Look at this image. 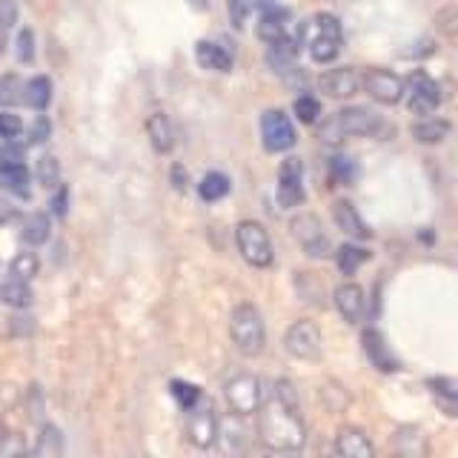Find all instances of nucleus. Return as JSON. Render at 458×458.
<instances>
[{
  "label": "nucleus",
  "mask_w": 458,
  "mask_h": 458,
  "mask_svg": "<svg viewBox=\"0 0 458 458\" xmlns=\"http://www.w3.org/2000/svg\"><path fill=\"white\" fill-rule=\"evenodd\" d=\"M186 181H190V178H186V169H183L181 164L172 166V186H175L178 192H183V190H186Z\"/></svg>",
  "instance_id": "nucleus-43"
},
{
  "label": "nucleus",
  "mask_w": 458,
  "mask_h": 458,
  "mask_svg": "<svg viewBox=\"0 0 458 458\" xmlns=\"http://www.w3.org/2000/svg\"><path fill=\"white\" fill-rule=\"evenodd\" d=\"M367 258H369L367 250L355 247V243H344V247H338V252H335V264H338V269L344 272V276H352V272L361 267Z\"/></svg>",
  "instance_id": "nucleus-27"
},
{
  "label": "nucleus",
  "mask_w": 458,
  "mask_h": 458,
  "mask_svg": "<svg viewBox=\"0 0 458 458\" xmlns=\"http://www.w3.org/2000/svg\"><path fill=\"white\" fill-rule=\"evenodd\" d=\"M35 57V32L32 29H21L18 32V61L29 64Z\"/></svg>",
  "instance_id": "nucleus-39"
},
{
  "label": "nucleus",
  "mask_w": 458,
  "mask_h": 458,
  "mask_svg": "<svg viewBox=\"0 0 458 458\" xmlns=\"http://www.w3.org/2000/svg\"><path fill=\"white\" fill-rule=\"evenodd\" d=\"M235 243H238V252L243 255V261L264 269L272 264V241L269 233L264 229V224L258 221H241L235 226Z\"/></svg>",
  "instance_id": "nucleus-4"
},
{
  "label": "nucleus",
  "mask_w": 458,
  "mask_h": 458,
  "mask_svg": "<svg viewBox=\"0 0 458 458\" xmlns=\"http://www.w3.org/2000/svg\"><path fill=\"white\" fill-rule=\"evenodd\" d=\"M278 204L284 209L304 204V166L298 157H286L278 169Z\"/></svg>",
  "instance_id": "nucleus-12"
},
{
  "label": "nucleus",
  "mask_w": 458,
  "mask_h": 458,
  "mask_svg": "<svg viewBox=\"0 0 458 458\" xmlns=\"http://www.w3.org/2000/svg\"><path fill=\"white\" fill-rule=\"evenodd\" d=\"M147 135L152 140L155 152L169 155L175 149V126H172L169 114L166 112H152L147 118Z\"/></svg>",
  "instance_id": "nucleus-17"
},
{
  "label": "nucleus",
  "mask_w": 458,
  "mask_h": 458,
  "mask_svg": "<svg viewBox=\"0 0 458 458\" xmlns=\"http://www.w3.org/2000/svg\"><path fill=\"white\" fill-rule=\"evenodd\" d=\"M224 398L238 419H247L261 407V381L250 376V372H238L224 384Z\"/></svg>",
  "instance_id": "nucleus-6"
},
{
  "label": "nucleus",
  "mask_w": 458,
  "mask_h": 458,
  "mask_svg": "<svg viewBox=\"0 0 458 458\" xmlns=\"http://www.w3.org/2000/svg\"><path fill=\"white\" fill-rule=\"evenodd\" d=\"M23 100L32 109H38V112H43L49 104H52V81L47 78V75H38V78H32L26 86H23Z\"/></svg>",
  "instance_id": "nucleus-23"
},
{
  "label": "nucleus",
  "mask_w": 458,
  "mask_h": 458,
  "mask_svg": "<svg viewBox=\"0 0 458 458\" xmlns=\"http://www.w3.org/2000/svg\"><path fill=\"white\" fill-rule=\"evenodd\" d=\"M427 386H429V390H433L436 395L447 398V404H453V401L458 398V384H455V378H429Z\"/></svg>",
  "instance_id": "nucleus-38"
},
{
  "label": "nucleus",
  "mask_w": 458,
  "mask_h": 458,
  "mask_svg": "<svg viewBox=\"0 0 458 458\" xmlns=\"http://www.w3.org/2000/svg\"><path fill=\"white\" fill-rule=\"evenodd\" d=\"M9 436H6V424L4 421H0V450H4V441H6Z\"/></svg>",
  "instance_id": "nucleus-47"
},
{
  "label": "nucleus",
  "mask_w": 458,
  "mask_h": 458,
  "mask_svg": "<svg viewBox=\"0 0 458 458\" xmlns=\"http://www.w3.org/2000/svg\"><path fill=\"white\" fill-rule=\"evenodd\" d=\"M172 395H175L181 401V407H192L195 401L200 398V390L195 384H186V381H172Z\"/></svg>",
  "instance_id": "nucleus-36"
},
{
  "label": "nucleus",
  "mask_w": 458,
  "mask_h": 458,
  "mask_svg": "<svg viewBox=\"0 0 458 458\" xmlns=\"http://www.w3.org/2000/svg\"><path fill=\"white\" fill-rule=\"evenodd\" d=\"M258 441L267 450L276 453H295L304 447L307 441V427L301 419V407L284 404V401L272 398L264 407H258Z\"/></svg>",
  "instance_id": "nucleus-1"
},
{
  "label": "nucleus",
  "mask_w": 458,
  "mask_h": 458,
  "mask_svg": "<svg viewBox=\"0 0 458 458\" xmlns=\"http://www.w3.org/2000/svg\"><path fill=\"white\" fill-rule=\"evenodd\" d=\"M186 436L200 450H209L221 436L218 415H215L212 404L204 398H198L192 407H186Z\"/></svg>",
  "instance_id": "nucleus-5"
},
{
  "label": "nucleus",
  "mask_w": 458,
  "mask_h": 458,
  "mask_svg": "<svg viewBox=\"0 0 458 458\" xmlns=\"http://www.w3.org/2000/svg\"><path fill=\"white\" fill-rule=\"evenodd\" d=\"M315 29H318V35H315L310 43L312 61L315 64L335 61L338 52H341V23H338V18L329 12H321L318 18H315Z\"/></svg>",
  "instance_id": "nucleus-7"
},
{
  "label": "nucleus",
  "mask_w": 458,
  "mask_h": 458,
  "mask_svg": "<svg viewBox=\"0 0 458 458\" xmlns=\"http://www.w3.org/2000/svg\"><path fill=\"white\" fill-rule=\"evenodd\" d=\"M284 21H286V12L278 4L276 6H264L261 21H258V38H261L264 43H276L278 38L286 35Z\"/></svg>",
  "instance_id": "nucleus-21"
},
{
  "label": "nucleus",
  "mask_w": 458,
  "mask_h": 458,
  "mask_svg": "<svg viewBox=\"0 0 458 458\" xmlns=\"http://www.w3.org/2000/svg\"><path fill=\"white\" fill-rule=\"evenodd\" d=\"M290 229H293L295 241L301 243V250H304L310 258H327L329 255V238L324 235L321 221L315 218L312 212H298L290 224Z\"/></svg>",
  "instance_id": "nucleus-9"
},
{
  "label": "nucleus",
  "mask_w": 458,
  "mask_h": 458,
  "mask_svg": "<svg viewBox=\"0 0 458 458\" xmlns=\"http://www.w3.org/2000/svg\"><path fill=\"white\" fill-rule=\"evenodd\" d=\"M0 183L6 186V190L18 192V195H26V183H29V169L26 164H14V166H0Z\"/></svg>",
  "instance_id": "nucleus-30"
},
{
  "label": "nucleus",
  "mask_w": 458,
  "mask_h": 458,
  "mask_svg": "<svg viewBox=\"0 0 458 458\" xmlns=\"http://www.w3.org/2000/svg\"><path fill=\"white\" fill-rule=\"evenodd\" d=\"M23 100V83L18 75L0 78V106H14Z\"/></svg>",
  "instance_id": "nucleus-33"
},
{
  "label": "nucleus",
  "mask_w": 458,
  "mask_h": 458,
  "mask_svg": "<svg viewBox=\"0 0 458 458\" xmlns=\"http://www.w3.org/2000/svg\"><path fill=\"white\" fill-rule=\"evenodd\" d=\"M195 57L198 64L204 69H212V72H229L233 69V55H229L221 43H212V40H200L195 47Z\"/></svg>",
  "instance_id": "nucleus-20"
},
{
  "label": "nucleus",
  "mask_w": 458,
  "mask_h": 458,
  "mask_svg": "<svg viewBox=\"0 0 458 458\" xmlns=\"http://www.w3.org/2000/svg\"><path fill=\"white\" fill-rule=\"evenodd\" d=\"M12 329L18 335H29L35 329V324H32V318H21V315H18V318H12Z\"/></svg>",
  "instance_id": "nucleus-44"
},
{
  "label": "nucleus",
  "mask_w": 458,
  "mask_h": 458,
  "mask_svg": "<svg viewBox=\"0 0 458 458\" xmlns=\"http://www.w3.org/2000/svg\"><path fill=\"white\" fill-rule=\"evenodd\" d=\"M364 89L372 100L393 106L404 98V81H401L390 69H369L364 75Z\"/></svg>",
  "instance_id": "nucleus-13"
},
{
  "label": "nucleus",
  "mask_w": 458,
  "mask_h": 458,
  "mask_svg": "<svg viewBox=\"0 0 458 458\" xmlns=\"http://www.w3.org/2000/svg\"><path fill=\"white\" fill-rule=\"evenodd\" d=\"M52 135V123L47 114H40V118L32 123V129H29V143H43Z\"/></svg>",
  "instance_id": "nucleus-42"
},
{
  "label": "nucleus",
  "mask_w": 458,
  "mask_h": 458,
  "mask_svg": "<svg viewBox=\"0 0 458 458\" xmlns=\"http://www.w3.org/2000/svg\"><path fill=\"white\" fill-rule=\"evenodd\" d=\"M229 21H233L235 29H241L243 23H247V14H250V0H229Z\"/></svg>",
  "instance_id": "nucleus-40"
},
{
  "label": "nucleus",
  "mask_w": 458,
  "mask_h": 458,
  "mask_svg": "<svg viewBox=\"0 0 458 458\" xmlns=\"http://www.w3.org/2000/svg\"><path fill=\"white\" fill-rule=\"evenodd\" d=\"M450 135V123L444 118H424L412 126V138L419 143H441Z\"/></svg>",
  "instance_id": "nucleus-24"
},
{
  "label": "nucleus",
  "mask_w": 458,
  "mask_h": 458,
  "mask_svg": "<svg viewBox=\"0 0 458 458\" xmlns=\"http://www.w3.org/2000/svg\"><path fill=\"white\" fill-rule=\"evenodd\" d=\"M14 218V207L6 204V200H0V224H9Z\"/></svg>",
  "instance_id": "nucleus-46"
},
{
  "label": "nucleus",
  "mask_w": 458,
  "mask_h": 458,
  "mask_svg": "<svg viewBox=\"0 0 458 458\" xmlns=\"http://www.w3.org/2000/svg\"><path fill=\"white\" fill-rule=\"evenodd\" d=\"M335 453L344 458H372L376 447H372L369 436L358 427H341L335 436Z\"/></svg>",
  "instance_id": "nucleus-14"
},
{
  "label": "nucleus",
  "mask_w": 458,
  "mask_h": 458,
  "mask_svg": "<svg viewBox=\"0 0 458 458\" xmlns=\"http://www.w3.org/2000/svg\"><path fill=\"white\" fill-rule=\"evenodd\" d=\"M293 112L298 114L301 123H315V121L321 118V104L312 95H301V98H295Z\"/></svg>",
  "instance_id": "nucleus-34"
},
{
  "label": "nucleus",
  "mask_w": 458,
  "mask_h": 458,
  "mask_svg": "<svg viewBox=\"0 0 458 458\" xmlns=\"http://www.w3.org/2000/svg\"><path fill=\"white\" fill-rule=\"evenodd\" d=\"M261 138L264 147L269 152H286L295 143V126L290 121V114H284L281 109H269L261 118Z\"/></svg>",
  "instance_id": "nucleus-11"
},
{
  "label": "nucleus",
  "mask_w": 458,
  "mask_h": 458,
  "mask_svg": "<svg viewBox=\"0 0 458 458\" xmlns=\"http://www.w3.org/2000/svg\"><path fill=\"white\" fill-rule=\"evenodd\" d=\"M21 132H23V121L18 118V114L0 112V138H4V140H14Z\"/></svg>",
  "instance_id": "nucleus-37"
},
{
  "label": "nucleus",
  "mask_w": 458,
  "mask_h": 458,
  "mask_svg": "<svg viewBox=\"0 0 458 458\" xmlns=\"http://www.w3.org/2000/svg\"><path fill=\"white\" fill-rule=\"evenodd\" d=\"M14 164H23V147L6 140V147H0V166H14Z\"/></svg>",
  "instance_id": "nucleus-41"
},
{
  "label": "nucleus",
  "mask_w": 458,
  "mask_h": 458,
  "mask_svg": "<svg viewBox=\"0 0 458 458\" xmlns=\"http://www.w3.org/2000/svg\"><path fill=\"white\" fill-rule=\"evenodd\" d=\"M229 190H233V183H229V178L226 175H221V172H209V175H204V181H200V186H198V192H200V198L204 200H221Z\"/></svg>",
  "instance_id": "nucleus-28"
},
{
  "label": "nucleus",
  "mask_w": 458,
  "mask_h": 458,
  "mask_svg": "<svg viewBox=\"0 0 458 458\" xmlns=\"http://www.w3.org/2000/svg\"><path fill=\"white\" fill-rule=\"evenodd\" d=\"M361 341H364V352H367V358L372 364H376L381 372H395L398 369V361L390 355V347L384 344V335L378 333V329H364V335H361Z\"/></svg>",
  "instance_id": "nucleus-19"
},
{
  "label": "nucleus",
  "mask_w": 458,
  "mask_h": 458,
  "mask_svg": "<svg viewBox=\"0 0 458 458\" xmlns=\"http://www.w3.org/2000/svg\"><path fill=\"white\" fill-rule=\"evenodd\" d=\"M335 310L341 312V318L347 324H358L364 315V290L358 284H341L335 290Z\"/></svg>",
  "instance_id": "nucleus-15"
},
{
  "label": "nucleus",
  "mask_w": 458,
  "mask_h": 458,
  "mask_svg": "<svg viewBox=\"0 0 458 458\" xmlns=\"http://www.w3.org/2000/svg\"><path fill=\"white\" fill-rule=\"evenodd\" d=\"M66 198H69V192L66 190H61V192H57L55 195V215H61V218H64V215H66Z\"/></svg>",
  "instance_id": "nucleus-45"
},
{
  "label": "nucleus",
  "mask_w": 458,
  "mask_h": 458,
  "mask_svg": "<svg viewBox=\"0 0 458 458\" xmlns=\"http://www.w3.org/2000/svg\"><path fill=\"white\" fill-rule=\"evenodd\" d=\"M14 23H18V4L14 0H0V55L6 49V40Z\"/></svg>",
  "instance_id": "nucleus-32"
},
{
  "label": "nucleus",
  "mask_w": 458,
  "mask_h": 458,
  "mask_svg": "<svg viewBox=\"0 0 458 458\" xmlns=\"http://www.w3.org/2000/svg\"><path fill=\"white\" fill-rule=\"evenodd\" d=\"M229 335H233V344L243 355L264 352L267 327H264V318L255 304H238L233 310V315H229Z\"/></svg>",
  "instance_id": "nucleus-2"
},
{
  "label": "nucleus",
  "mask_w": 458,
  "mask_h": 458,
  "mask_svg": "<svg viewBox=\"0 0 458 458\" xmlns=\"http://www.w3.org/2000/svg\"><path fill=\"white\" fill-rule=\"evenodd\" d=\"M381 129V118L367 106H347L335 112L333 118L321 123V138L327 143H338L350 135H376Z\"/></svg>",
  "instance_id": "nucleus-3"
},
{
  "label": "nucleus",
  "mask_w": 458,
  "mask_h": 458,
  "mask_svg": "<svg viewBox=\"0 0 458 458\" xmlns=\"http://www.w3.org/2000/svg\"><path fill=\"white\" fill-rule=\"evenodd\" d=\"M49 218L43 212H32V215H26V221H23V229H21V238L26 243H32V247H38V243H47L49 241Z\"/></svg>",
  "instance_id": "nucleus-25"
},
{
  "label": "nucleus",
  "mask_w": 458,
  "mask_h": 458,
  "mask_svg": "<svg viewBox=\"0 0 458 458\" xmlns=\"http://www.w3.org/2000/svg\"><path fill=\"white\" fill-rule=\"evenodd\" d=\"M329 175H333L335 183H344V186H350L355 181V164L350 161V157H333L329 161Z\"/></svg>",
  "instance_id": "nucleus-35"
},
{
  "label": "nucleus",
  "mask_w": 458,
  "mask_h": 458,
  "mask_svg": "<svg viewBox=\"0 0 458 458\" xmlns=\"http://www.w3.org/2000/svg\"><path fill=\"white\" fill-rule=\"evenodd\" d=\"M32 301H35V295H32V290H29L26 281L12 278V281L0 284V304L14 307V310H23V307L32 304Z\"/></svg>",
  "instance_id": "nucleus-22"
},
{
  "label": "nucleus",
  "mask_w": 458,
  "mask_h": 458,
  "mask_svg": "<svg viewBox=\"0 0 458 458\" xmlns=\"http://www.w3.org/2000/svg\"><path fill=\"white\" fill-rule=\"evenodd\" d=\"M333 218H335V226L341 229V233L350 235L352 241H367L369 238L367 224L361 221V215H358V209L350 204V200H338V204L333 207Z\"/></svg>",
  "instance_id": "nucleus-18"
},
{
  "label": "nucleus",
  "mask_w": 458,
  "mask_h": 458,
  "mask_svg": "<svg viewBox=\"0 0 458 458\" xmlns=\"http://www.w3.org/2000/svg\"><path fill=\"white\" fill-rule=\"evenodd\" d=\"M284 350L301 361H312L321 355V329L312 321H295L284 335Z\"/></svg>",
  "instance_id": "nucleus-10"
},
{
  "label": "nucleus",
  "mask_w": 458,
  "mask_h": 458,
  "mask_svg": "<svg viewBox=\"0 0 458 458\" xmlns=\"http://www.w3.org/2000/svg\"><path fill=\"white\" fill-rule=\"evenodd\" d=\"M318 86H321V92L327 98H352L358 92V75H355V69H350V66L329 69L321 75Z\"/></svg>",
  "instance_id": "nucleus-16"
},
{
  "label": "nucleus",
  "mask_w": 458,
  "mask_h": 458,
  "mask_svg": "<svg viewBox=\"0 0 458 458\" xmlns=\"http://www.w3.org/2000/svg\"><path fill=\"white\" fill-rule=\"evenodd\" d=\"M64 453V436L61 429H57L55 424H47L40 427V436H38V444H35V455L40 458H55Z\"/></svg>",
  "instance_id": "nucleus-26"
},
{
  "label": "nucleus",
  "mask_w": 458,
  "mask_h": 458,
  "mask_svg": "<svg viewBox=\"0 0 458 458\" xmlns=\"http://www.w3.org/2000/svg\"><path fill=\"white\" fill-rule=\"evenodd\" d=\"M38 269H40V261L35 252H18L9 264V276L18 281H32L38 276Z\"/></svg>",
  "instance_id": "nucleus-29"
},
{
  "label": "nucleus",
  "mask_w": 458,
  "mask_h": 458,
  "mask_svg": "<svg viewBox=\"0 0 458 458\" xmlns=\"http://www.w3.org/2000/svg\"><path fill=\"white\" fill-rule=\"evenodd\" d=\"M404 95L412 114H433L441 106V86L433 78H427L424 72H412L404 83Z\"/></svg>",
  "instance_id": "nucleus-8"
},
{
  "label": "nucleus",
  "mask_w": 458,
  "mask_h": 458,
  "mask_svg": "<svg viewBox=\"0 0 458 458\" xmlns=\"http://www.w3.org/2000/svg\"><path fill=\"white\" fill-rule=\"evenodd\" d=\"M38 181L47 186V190H55L57 183H61V164H57L55 155H43L38 161V169H35Z\"/></svg>",
  "instance_id": "nucleus-31"
}]
</instances>
